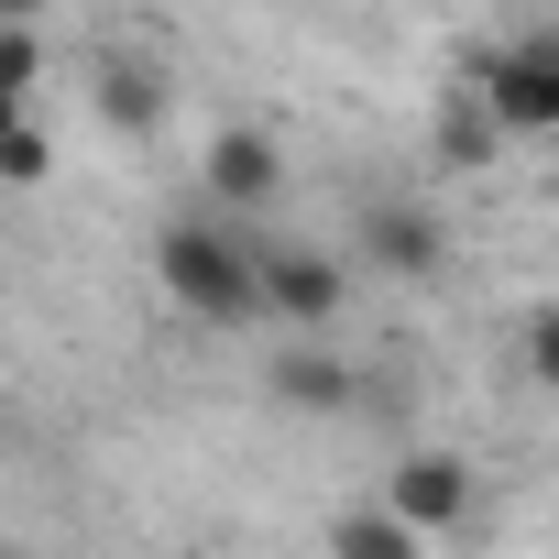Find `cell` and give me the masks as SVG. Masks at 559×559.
<instances>
[{
	"instance_id": "cell-4",
	"label": "cell",
	"mask_w": 559,
	"mask_h": 559,
	"mask_svg": "<svg viewBox=\"0 0 559 559\" xmlns=\"http://www.w3.org/2000/svg\"><path fill=\"white\" fill-rule=\"evenodd\" d=\"M373 515H395L406 537H428V526H472V461H450V450H406L395 472H384V504Z\"/></svg>"
},
{
	"instance_id": "cell-1",
	"label": "cell",
	"mask_w": 559,
	"mask_h": 559,
	"mask_svg": "<svg viewBox=\"0 0 559 559\" xmlns=\"http://www.w3.org/2000/svg\"><path fill=\"white\" fill-rule=\"evenodd\" d=\"M154 274H165V297H176L187 319H209V330L263 319V308H252V241H230L219 219H165Z\"/></svg>"
},
{
	"instance_id": "cell-12",
	"label": "cell",
	"mask_w": 559,
	"mask_h": 559,
	"mask_svg": "<svg viewBox=\"0 0 559 559\" xmlns=\"http://www.w3.org/2000/svg\"><path fill=\"white\" fill-rule=\"evenodd\" d=\"M34 78H45V45H34V34H12V23H0V99L23 110V88H34Z\"/></svg>"
},
{
	"instance_id": "cell-5",
	"label": "cell",
	"mask_w": 559,
	"mask_h": 559,
	"mask_svg": "<svg viewBox=\"0 0 559 559\" xmlns=\"http://www.w3.org/2000/svg\"><path fill=\"white\" fill-rule=\"evenodd\" d=\"M352 241H362V263H384V274H439L450 263V230H439V209H417V198H362V219H352Z\"/></svg>"
},
{
	"instance_id": "cell-13",
	"label": "cell",
	"mask_w": 559,
	"mask_h": 559,
	"mask_svg": "<svg viewBox=\"0 0 559 559\" xmlns=\"http://www.w3.org/2000/svg\"><path fill=\"white\" fill-rule=\"evenodd\" d=\"M12 121H23V110H12V99H0V132H12Z\"/></svg>"
},
{
	"instance_id": "cell-10",
	"label": "cell",
	"mask_w": 559,
	"mask_h": 559,
	"mask_svg": "<svg viewBox=\"0 0 559 559\" xmlns=\"http://www.w3.org/2000/svg\"><path fill=\"white\" fill-rule=\"evenodd\" d=\"M34 176H56V143H45V121H12L0 132V187H34Z\"/></svg>"
},
{
	"instance_id": "cell-2",
	"label": "cell",
	"mask_w": 559,
	"mask_h": 559,
	"mask_svg": "<svg viewBox=\"0 0 559 559\" xmlns=\"http://www.w3.org/2000/svg\"><path fill=\"white\" fill-rule=\"evenodd\" d=\"M493 132H559V34H526L504 56H472V88H461Z\"/></svg>"
},
{
	"instance_id": "cell-8",
	"label": "cell",
	"mask_w": 559,
	"mask_h": 559,
	"mask_svg": "<svg viewBox=\"0 0 559 559\" xmlns=\"http://www.w3.org/2000/svg\"><path fill=\"white\" fill-rule=\"evenodd\" d=\"M263 384H274V395H286V406H319V417H330V406H352V395H362V384H352V373H341V362H330V352H286V362H274V373H263Z\"/></svg>"
},
{
	"instance_id": "cell-6",
	"label": "cell",
	"mask_w": 559,
	"mask_h": 559,
	"mask_svg": "<svg viewBox=\"0 0 559 559\" xmlns=\"http://www.w3.org/2000/svg\"><path fill=\"white\" fill-rule=\"evenodd\" d=\"M274 187H286V143L274 132H209V209H263Z\"/></svg>"
},
{
	"instance_id": "cell-3",
	"label": "cell",
	"mask_w": 559,
	"mask_h": 559,
	"mask_svg": "<svg viewBox=\"0 0 559 559\" xmlns=\"http://www.w3.org/2000/svg\"><path fill=\"white\" fill-rule=\"evenodd\" d=\"M352 297V263L341 252H308V241H252V308L286 319V330H330Z\"/></svg>"
},
{
	"instance_id": "cell-7",
	"label": "cell",
	"mask_w": 559,
	"mask_h": 559,
	"mask_svg": "<svg viewBox=\"0 0 559 559\" xmlns=\"http://www.w3.org/2000/svg\"><path fill=\"white\" fill-rule=\"evenodd\" d=\"M99 121H110V132H154V121H165V78H154L143 56H110V67H99Z\"/></svg>"
},
{
	"instance_id": "cell-11",
	"label": "cell",
	"mask_w": 559,
	"mask_h": 559,
	"mask_svg": "<svg viewBox=\"0 0 559 559\" xmlns=\"http://www.w3.org/2000/svg\"><path fill=\"white\" fill-rule=\"evenodd\" d=\"M493 143H504V132H493V121H483L472 99H450V110H439V154H450V165H483Z\"/></svg>"
},
{
	"instance_id": "cell-9",
	"label": "cell",
	"mask_w": 559,
	"mask_h": 559,
	"mask_svg": "<svg viewBox=\"0 0 559 559\" xmlns=\"http://www.w3.org/2000/svg\"><path fill=\"white\" fill-rule=\"evenodd\" d=\"M330 559H417V537H406L395 515L352 504V515H330Z\"/></svg>"
}]
</instances>
